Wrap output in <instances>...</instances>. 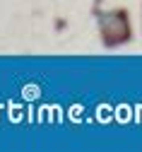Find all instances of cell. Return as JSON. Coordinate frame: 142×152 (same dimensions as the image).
<instances>
[{"label":"cell","instance_id":"6da1fadb","mask_svg":"<svg viewBox=\"0 0 142 152\" xmlns=\"http://www.w3.org/2000/svg\"><path fill=\"white\" fill-rule=\"evenodd\" d=\"M99 31L106 48H116L130 41V20L128 10H109L99 15Z\"/></svg>","mask_w":142,"mask_h":152}]
</instances>
